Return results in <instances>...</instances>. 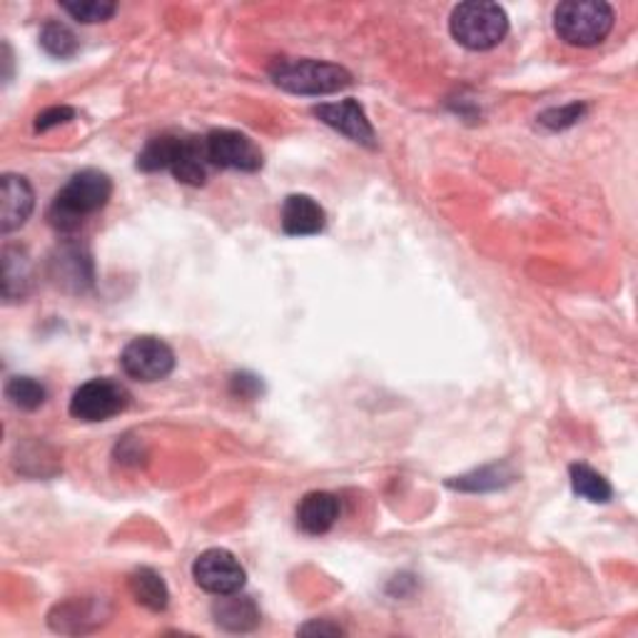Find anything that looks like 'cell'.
Wrapping results in <instances>:
<instances>
[{
	"label": "cell",
	"instance_id": "obj_15",
	"mask_svg": "<svg viewBox=\"0 0 638 638\" xmlns=\"http://www.w3.org/2000/svg\"><path fill=\"white\" fill-rule=\"evenodd\" d=\"M207 168H210V160H207V150H205V138L200 140V138L180 135L178 153L170 168L175 180L182 182V185L200 188L207 182Z\"/></svg>",
	"mask_w": 638,
	"mask_h": 638
},
{
	"label": "cell",
	"instance_id": "obj_4",
	"mask_svg": "<svg viewBox=\"0 0 638 638\" xmlns=\"http://www.w3.org/2000/svg\"><path fill=\"white\" fill-rule=\"evenodd\" d=\"M449 30L467 50H492L509 33V18L502 6L472 0L452 10Z\"/></svg>",
	"mask_w": 638,
	"mask_h": 638
},
{
	"label": "cell",
	"instance_id": "obj_20",
	"mask_svg": "<svg viewBox=\"0 0 638 638\" xmlns=\"http://www.w3.org/2000/svg\"><path fill=\"white\" fill-rule=\"evenodd\" d=\"M178 145H180V135L153 138L143 148V153L138 155V170H143V172L170 170L172 160H175V153H178Z\"/></svg>",
	"mask_w": 638,
	"mask_h": 638
},
{
	"label": "cell",
	"instance_id": "obj_23",
	"mask_svg": "<svg viewBox=\"0 0 638 638\" xmlns=\"http://www.w3.org/2000/svg\"><path fill=\"white\" fill-rule=\"evenodd\" d=\"M60 8L78 23H103V20L113 18L118 10V6L108 3V0H63Z\"/></svg>",
	"mask_w": 638,
	"mask_h": 638
},
{
	"label": "cell",
	"instance_id": "obj_5",
	"mask_svg": "<svg viewBox=\"0 0 638 638\" xmlns=\"http://www.w3.org/2000/svg\"><path fill=\"white\" fill-rule=\"evenodd\" d=\"M130 404V392L123 384L108 377L90 379L73 392L70 414L80 422H108L125 412Z\"/></svg>",
	"mask_w": 638,
	"mask_h": 638
},
{
	"label": "cell",
	"instance_id": "obj_11",
	"mask_svg": "<svg viewBox=\"0 0 638 638\" xmlns=\"http://www.w3.org/2000/svg\"><path fill=\"white\" fill-rule=\"evenodd\" d=\"M36 207V195L23 175L6 172L0 178V230L3 235L20 230Z\"/></svg>",
	"mask_w": 638,
	"mask_h": 638
},
{
	"label": "cell",
	"instance_id": "obj_7",
	"mask_svg": "<svg viewBox=\"0 0 638 638\" xmlns=\"http://www.w3.org/2000/svg\"><path fill=\"white\" fill-rule=\"evenodd\" d=\"M192 579H195L202 591L212 596H225L242 591V586L247 581V571L232 551L207 549L192 564Z\"/></svg>",
	"mask_w": 638,
	"mask_h": 638
},
{
	"label": "cell",
	"instance_id": "obj_6",
	"mask_svg": "<svg viewBox=\"0 0 638 638\" xmlns=\"http://www.w3.org/2000/svg\"><path fill=\"white\" fill-rule=\"evenodd\" d=\"M120 367L130 379L145 384L162 382L175 369V352L170 350L168 342L145 334V337H135L125 344L123 354H120Z\"/></svg>",
	"mask_w": 638,
	"mask_h": 638
},
{
	"label": "cell",
	"instance_id": "obj_25",
	"mask_svg": "<svg viewBox=\"0 0 638 638\" xmlns=\"http://www.w3.org/2000/svg\"><path fill=\"white\" fill-rule=\"evenodd\" d=\"M70 120H75V110L73 108H68V105L48 108V110H43V113H38L36 130H38V133H48V130L70 123Z\"/></svg>",
	"mask_w": 638,
	"mask_h": 638
},
{
	"label": "cell",
	"instance_id": "obj_2",
	"mask_svg": "<svg viewBox=\"0 0 638 638\" xmlns=\"http://www.w3.org/2000/svg\"><path fill=\"white\" fill-rule=\"evenodd\" d=\"M614 8L604 0H566L554 10V30L574 48L604 43L614 30Z\"/></svg>",
	"mask_w": 638,
	"mask_h": 638
},
{
	"label": "cell",
	"instance_id": "obj_10",
	"mask_svg": "<svg viewBox=\"0 0 638 638\" xmlns=\"http://www.w3.org/2000/svg\"><path fill=\"white\" fill-rule=\"evenodd\" d=\"M324 125H330L332 130H337L340 135L350 138L352 143L364 145V148H374L377 145V135H374V128L369 123L367 113L359 105V100L347 98L340 100V103H324L315 105L312 110Z\"/></svg>",
	"mask_w": 638,
	"mask_h": 638
},
{
	"label": "cell",
	"instance_id": "obj_26",
	"mask_svg": "<svg viewBox=\"0 0 638 638\" xmlns=\"http://www.w3.org/2000/svg\"><path fill=\"white\" fill-rule=\"evenodd\" d=\"M232 392L237 394V397H257V392H262V384L257 377H250V374H237V377H232Z\"/></svg>",
	"mask_w": 638,
	"mask_h": 638
},
{
	"label": "cell",
	"instance_id": "obj_8",
	"mask_svg": "<svg viewBox=\"0 0 638 638\" xmlns=\"http://www.w3.org/2000/svg\"><path fill=\"white\" fill-rule=\"evenodd\" d=\"M50 280L55 282L60 290L70 292V295H83L95 282V265L90 250L83 242L65 240L63 245L53 250L48 260Z\"/></svg>",
	"mask_w": 638,
	"mask_h": 638
},
{
	"label": "cell",
	"instance_id": "obj_3",
	"mask_svg": "<svg viewBox=\"0 0 638 638\" xmlns=\"http://www.w3.org/2000/svg\"><path fill=\"white\" fill-rule=\"evenodd\" d=\"M270 78L277 88L295 95H332L352 85L347 68L312 58L277 60L270 68Z\"/></svg>",
	"mask_w": 638,
	"mask_h": 638
},
{
	"label": "cell",
	"instance_id": "obj_18",
	"mask_svg": "<svg viewBox=\"0 0 638 638\" xmlns=\"http://www.w3.org/2000/svg\"><path fill=\"white\" fill-rule=\"evenodd\" d=\"M569 479H571L574 494L581 496V499L591 502V504L611 502V496H614L611 484L606 482L599 472L591 469L589 464H571Z\"/></svg>",
	"mask_w": 638,
	"mask_h": 638
},
{
	"label": "cell",
	"instance_id": "obj_12",
	"mask_svg": "<svg viewBox=\"0 0 638 638\" xmlns=\"http://www.w3.org/2000/svg\"><path fill=\"white\" fill-rule=\"evenodd\" d=\"M282 230L290 237H312L320 235L327 225V212L320 205L315 198L310 195H290L285 202H282Z\"/></svg>",
	"mask_w": 638,
	"mask_h": 638
},
{
	"label": "cell",
	"instance_id": "obj_21",
	"mask_svg": "<svg viewBox=\"0 0 638 638\" xmlns=\"http://www.w3.org/2000/svg\"><path fill=\"white\" fill-rule=\"evenodd\" d=\"M509 482H514V472H509L502 464V467H482L472 474H464V477L452 479L449 486L462 492H494Z\"/></svg>",
	"mask_w": 638,
	"mask_h": 638
},
{
	"label": "cell",
	"instance_id": "obj_9",
	"mask_svg": "<svg viewBox=\"0 0 638 638\" xmlns=\"http://www.w3.org/2000/svg\"><path fill=\"white\" fill-rule=\"evenodd\" d=\"M205 150L210 165L222 170L257 172L262 162H265L255 140L247 138L245 133H237V130H212L205 138Z\"/></svg>",
	"mask_w": 638,
	"mask_h": 638
},
{
	"label": "cell",
	"instance_id": "obj_13",
	"mask_svg": "<svg viewBox=\"0 0 638 638\" xmlns=\"http://www.w3.org/2000/svg\"><path fill=\"white\" fill-rule=\"evenodd\" d=\"M212 619H215L220 629H225L230 634H247L257 629L262 614L252 596L235 591L217 596V601L212 604Z\"/></svg>",
	"mask_w": 638,
	"mask_h": 638
},
{
	"label": "cell",
	"instance_id": "obj_14",
	"mask_svg": "<svg viewBox=\"0 0 638 638\" xmlns=\"http://www.w3.org/2000/svg\"><path fill=\"white\" fill-rule=\"evenodd\" d=\"M340 519V499L330 492H310L297 506V526L310 536L327 534Z\"/></svg>",
	"mask_w": 638,
	"mask_h": 638
},
{
	"label": "cell",
	"instance_id": "obj_22",
	"mask_svg": "<svg viewBox=\"0 0 638 638\" xmlns=\"http://www.w3.org/2000/svg\"><path fill=\"white\" fill-rule=\"evenodd\" d=\"M40 45L48 55L60 58V60H68L78 53V38L73 30L63 23H45L43 30H40Z\"/></svg>",
	"mask_w": 638,
	"mask_h": 638
},
{
	"label": "cell",
	"instance_id": "obj_19",
	"mask_svg": "<svg viewBox=\"0 0 638 638\" xmlns=\"http://www.w3.org/2000/svg\"><path fill=\"white\" fill-rule=\"evenodd\" d=\"M6 397L18 409L36 412L45 404L48 389L33 377H10L6 382Z\"/></svg>",
	"mask_w": 638,
	"mask_h": 638
},
{
	"label": "cell",
	"instance_id": "obj_27",
	"mask_svg": "<svg viewBox=\"0 0 638 638\" xmlns=\"http://www.w3.org/2000/svg\"><path fill=\"white\" fill-rule=\"evenodd\" d=\"M300 634H305V636H315V634H320V636H342V634H344V629H342V626H337V624L312 621V624H305V626H302Z\"/></svg>",
	"mask_w": 638,
	"mask_h": 638
},
{
	"label": "cell",
	"instance_id": "obj_24",
	"mask_svg": "<svg viewBox=\"0 0 638 638\" xmlns=\"http://www.w3.org/2000/svg\"><path fill=\"white\" fill-rule=\"evenodd\" d=\"M586 113V105L584 103H571V105H561V108H551V110H544L539 115V123L549 130H566L579 123Z\"/></svg>",
	"mask_w": 638,
	"mask_h": 638
},
{
	"label": "cell",
	"instance_id": "obj_16",
	"mask_svg": "<svg viewBox=\"0 0 638 638\" xmlns=\"http://www.w3.org/2000/svg\"><path fill=\"white\" fill-rule=\"evenodd\" d=\"M33 287V262H30L26 247L6 245L3 247V300H23Z\"/></svg>",
	"mask_w": 638,
	"mask_h": 638
},
{
	"label": "cell",
	"instance_id": "obj_1",
	"mask_svg": "<svg viewBox=\"0 0 638 638\" xmlns=\"http://www.w3.org/2000/svg\"><path fill=\"white\" fill-rule=\"evenodd\" d=\"M113 198V180L103 170H80L65 182L48 207L50 227L60 235H73L85 220L103 210Z\"/></svg>",
	"mask_w": 638,
	"mask_h": 638
},
{
	"label": "cell",
	"instance_id": "obj_17",
	"mask_svg": "<svg viewBox=\"0 0 638 638\" xmlns=\"http://www.w3.org/2000/svg\"><path fill=\"white\" fill-rule=\"evenodd\" d=\"M130 594L135 596L140 606H145L150 611H165L170 604L165 579H162L155 569H148V566L130 574Z\"/></svg>",
	"mask_w": 638,
	"mask_h": 638
}]
</instances>
